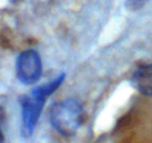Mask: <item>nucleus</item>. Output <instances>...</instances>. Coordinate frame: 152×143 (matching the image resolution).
Instances as JSON below:
<instances>
[{"mask_svg": "<svg viewBox=\"0 0 152 143\" xmlns=\"http://www.w3.org/2000/svg\"><path fill=\"white\" fill-rule=\"evenodd\" d=\"M64 74L58 75L56 79L48 82L44 85H39L30 92V94L21 98V134L28 138L34 133L35 125L39 120L42 109L44 107L45 99L63 83Z\"/></svg>", "mask_w": 152, "mask_h": 143, "instance_id": "nucleus-1", "label": "nucleus"}, {"mask_svg": "<svg viewBox=\"0 0 152 143\" xmlns=\"http://www.w3.org/2000/svg\"><path fill=\"white\" fill-rule=\"evenodd\" d=\"M83 119V107L79 101L68 98L56 103L50 108L49 120L52 127L63 136L74 134Z\"/></svg>", "mask_w": 152, "mask_h": 143, "instance_id": "nucleus-2", "label": "nucleus"}, {"mask_svg": "<svg viewBox=\"0 0 152 143\" xmlns=\"http://www.w3.org/2000/svg\"><path fill=\"white\" fill-rule=\"evenodd\" d=\"M43 65L40 55L34 49H28L20 54L17 60V74L21 83L33 84L42 77Z\"/></svg>", "mask_w": 152, "mask_h": 143, "instance_id": "nucleus-3", "label": "nucleus"}, {"mask_svg": "<svg viewBox=\"0 0 152 143\" xmlns=\"http://www.w3.org/2000/svg\"><path fill=\"white\" fill-rule=\"evenodd\" d=\"M131 83L143 96H152V64H146L134 70Z\"/></svg>", "mask_w": 152, "mask_h": 143, "instance_id": "nucleus-4", "label": "nucleus"}, {"mask_svg": "<svg viewBox=\"0 0 152 143\" xmlns=\"http://www.w3.org/2000/svg\"><path fill=\"white\" fill-rule=\"evenodd\" d=\"M146 0H127V7L131 9H138L141 7H143Z\"/></svg>", "mask_w": 152, "mask_h": 143, "instance_id": "nucleus-5", "label": "nucleus"}, {"mask_svg": "<svg viewBox=\"0 0 152 143\" xmlns=\"http://www.w3.org/2000/svg\"><path fill=\"white\" fill-rule=\"evenodd\" d=\"M0 143H4V134L1 132V128H0Z\"/></svg>", "mask_w": 152, "mask_h": 143, "instance_id": "nucleus-6", "label": "nucleus"}]
</instances>
